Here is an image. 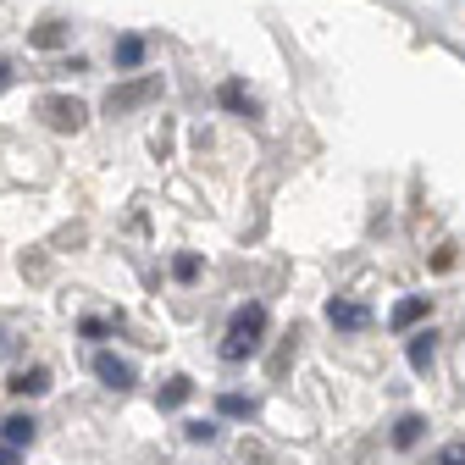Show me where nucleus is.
I'll list each match as a JSON object with an SVG mask.
<instances>
[{"mask_svg":"<svg viewBox=\"0 0 465 465\" xmlns=\"http://www.w3.org/2000/svg\"><path fill=\"white\" fill-rule=\"evenodd\" d=\"M416 438H421V416H404V421L393 427V443H399V449H411Z\"/></svg>","mask_w":465,"mask_h":465,"instance_id":"obj_11","label":"nucleus"},{"mask_svg":"<svg viewBox=\"0 0 465 465\" xmlns=\"http://www.w3.org/2000/svg\"><path fill=\"white\" fill-rule=\"evenodd\" d=\"M189 399V377H172L166 388H161V404H183Z\"/></svg>","mask_w":465,"mask_h":465,"instance_id":"obj_14","label":"nucleus"},{"mask_svg":"<svg viewBox=\"0 0 465 465\" xmlns=\"http://www.w3.org/2000/svg\"><path fill=\"white\" fill-rule=\"evenodd\" d=\"M155 94H161V78H134V84H123V89H111V94H105V111H111V116H123V111L150 105Z\"/></svg>","mask_w":465,"mask_h":465,"instance_id":"obj_3","label":"nucleus"},{"mask_svg":"<svg viewBox=\"0 0 465 465\" xmlns=\"http://www.w3.org/2000/svg\"><path fill=\"white\" fill-rule=\"evenodd\" d=\"M421 316H427V300H404V305L393 311V327H416Z\"/></svg>","mask_w":465,"mask_h":465,"instance_id":"obj_10","label":"nucleus"},{"mask_svg":"<svg viewBox=\"0 0 465 465\" xmlns=\"http://www.w3.org/2000/svg\"><path fill=\"white\" fill-rule=\"evenodd\" d=\"M94 371L105 377V388H128V382H134V366H128V361H111V355H100Z\"/></svg>","mask_w":465,"mask_h":465,"instance_id":"obj_5","label":"nucleus"},{"mask_svg":"<svg viewBox=\"0 0 465 465\" xmlns=\"http://www.w3.org/2000/svg\"><path fill=\"white\" fill-rule=\"evenodd\" d=\"M12 393H45L50 388V371L45 366H28V371H12V382H6Z\"/></svg>","mask_w":465,"mask_h":465,"instance_id":"obj_4","label":"nucleus"},{"mask_svg":"<svg viewBox=\"0 0 465 465\" xmlns=\"http://www.w3.org/2000/svg\"><path fill=\"white\" fill-rule=\"evenodd\" d=\"M28 438H34V421H28V416H12V421H6V443L17 449V443H28Z\"/></svg>","mask_w":465,"mask_h":465,"instance_id":"obj_12","label":"nucleus"},{"mask_svg":"<svg viewBox=\"0 0 465 465\" xmlns=\"http://www.w3.org/2000/svg\"><path fill=\"white\" fill-rule=\"evenodd\" d=\"M332 327H349V332H355V327H366V311L361 305H349V300H332Z\"/></svg>","mask_w":465,"mask_h":465,"instance_id":"obj_6","label":"nucleus"},{"mask_svg":"<svg viewBox=\"0 0 465 465\" xmlns=\"http://www.w3.org/2000/svg\"><path fill=\"white\" fill-rule=\"evenodd\" d=\"M178 277H183V282H189V277H200V261H194V255H183V261H178Z\"/></svg>","mask_w":465,"mask_h":465,"instance_id":"obj_16","label":"nucleus"},{"mask_svg":"<svg viewBox=\"0 0 465 465\" xmlns=\"http://www.w3.org/2000/svg\"><path fill=\"white\" fill-rule=\"evenodd\" d=\"M222 105H227V111H244V116L255 111V105H250V94H244V84H222Z\"/></svg>","mask_w":465,"mask_h":465,"instance_id":"obj_9","label":"nucleus"},{"mask_svg":"<svg viewBox=\"0 0 465 465\" xmlns=\"http://www.w3.org/2000/svg\"><path fill=\"white\" fill-rule=\"evenodd\" d=\"M222 411H227V416H250V404H244L239 393H227V399H222Z\"/></svg>","mask_w":465,"mask_h":465,"instance_id":"obj_15","label":"nucleus"},{"mask_svg":"<svg viewBox=\"0 0 465 465\" xmlns=\"http://www.w3.org/2000/svg\"><path fill=\"white\" fill-rule=\"evenodd\" d=\"M144 62V39H116V67H139Z\"/></svg>","mask_w":465,"mask_h":465,"instance_id":"obj_7","label":"nucleus"},{"mask_svg":"<svg viewBox=\"0 0 465 465\" xmlns=\"http://www.w3.org/2000/svg\"><path fill=\"white\" fill-rule=\"evenodd\" d=\"M28 39H34L39 50H55V45H62V39H67V28H62V23H39V28H34Z\"/></svg>","mask_w":465,"mask_h":465,"instance_id":"obj_8","label":"nucleus"},{"mask_svg":"<svg viewBox=\"0 0 465 465\" xmlns=\"http://www.w3.org/2000/svg\"><path fill=\"white\" fill-rule=\"evenodd\" d=\"M261 332H266V311H261V305H244L239 316H232V332H227V343H222V355H227V361H244L250 349H261Z\"/></svg>","mask_w":465,"mask_h":465,"instance_id":"obj_1","label":"nucleus"},{"mask_svg":"<svg viewBox=\"0 0 465 465\" xmlns=\"http://www.w3.org/2000/svg\"><path fill=\"white\" fill-rule=\"evenodd\" d=\"M411 366H416V371H427V366H432V338H427V332L411 343Z\"/></svg>","mask_w":465,"mask_h":465,"instance_id":"obj_13","label":"nucleus"},{"mask_svg":"<svg viewBox=\"0 0 465 465\" xmlns=\"http://www.w3.org/2000/svg\"><path fill=\"white\" fill-rule=\"evenodd\" d=\"M443 465H465V449L454 443V449H443Z\"/></svg>","mask_w":465,"mask_h":465,"instance_id":"obj_17","label":"nucleus"},{"mask_svg":"<svg viewBox=\"0 0 465 465\" xmlns=\"http://www.w3.org/2000/svg\"><path fill=\"white\" fill-rule=\"evenodd\" d=\"M39 116H45L55 134H78L89 111H84V100H73V94H45V100H39Z\"/></svg>","mask_w":465,"mask_h":465,"instance_id":"obj_2","label":"nucleus"}]
</instances>
